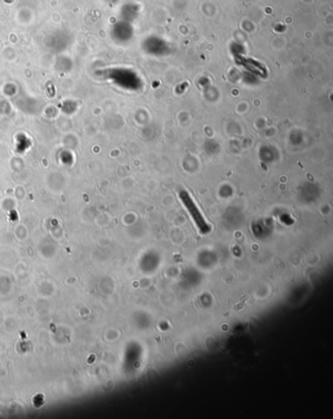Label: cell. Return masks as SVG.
Returning a JSON list of instances; mask_svg holds the SVG:
<instances>
[{
	"label": "cell",
	"instance_id": "1",
	"mask_svg": "<svg viewBox=\"0 0 333 419\" xmlns=\"http://www.w3.org/2000/svg\"><path fill=\"white\" fill-rule=\"evenodd\" d=\"M179 197H180L181 201L183 202L184 206L189 211L190 215L192 216V218L195 221V223L198 226V228H199L200 232L202 234L209 233L210 226L205 221V219L203 218L202 214L200 213V209L198 208L197 204L195 203V201H193V199L191 198V196L189 195V193L186 192V191H182L179 194Z\"/></svg>",
	"mask_w": 333,
	"mask_h": 419
}]
</instances>
